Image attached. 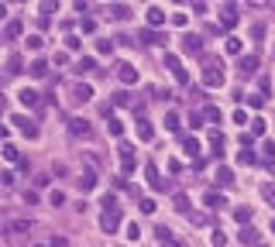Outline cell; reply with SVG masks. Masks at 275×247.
I'll list each match as a JSON object with an SVG mask.
<instances>
[{"instance_id":"cell-12","label":"cell","mask_w":275,"mask_h":247,"mask_svg":"<svg viewBox=\"0 0 275 247\" xmlns=\"http://www.w3.org/2000/svg\"><path fill=\"white\" fill-rule=\"evenodd\" d=\"M72 100H76V103H90V100H93V89H90L86 82H79V86H72Z\"/></svg>"},{"instance_id":"cell-21","label":"cell","mask_w":275,"mask_h":247,"mask_svg":"<svg viewBox=\"0 0 275 247\" xmlns=\"http://www.w3.org/2000/svg\"><path fill=\"white\" fill-rule=\"evenodd\" d=\"M237 241L248 247V244H258V230L255 227H241V234H237Z\"/></svg>"},{"instance_id":"cell-37","label":"cell","mask_w":275,"mask_h":247,"mask_svg":"<svg viewBox=\"0 0 275 247\" xmlns=\"http://www.w3.org/2000/svg\"><path fill=\"white\" fill-rule=\"evenodd\" d=\"M262 155H265L269 162H275V141H265V144H262Z\"/></svg>"},{"instance_id":"cell-51","label":"cell","mask_w":275,"mask_h":247,"mask_svg":"<svg viewBox=\"0 0 275 247\" xmlns=\"http://www.w3.org/2000/svg\"><path fill=\"white\" fill-rule=\"evenodd\" d=\"M258 247H265V244H258Z\"/></svg>"},{"instance_id":"cell-28","label":"cell","mask_w":275,"mask_h":247,"mask_svg":"<svg viewBox=\"0 0 275 247\" xmlns=\"http://www.w3.org/2000/svg\"><path fill=\"white\" fill-rule=\"evenodd\" d=\"M227 52H230V55H241V52H244V41L230 35V38H227Z\"/></svg>"},{"instance_id":"cell-10","label":"cell","mask_w":275,"mask_h":247,"mask_svg":"<svg viewBox=\"0 0 275 247\" xmlns=\"http://www.w3.org/2000/svg\"><path fill=\"white\" fill-rule=\"evenodd\" d=\"M144 21H148V28H158V24H165V10L162 7H148L144 10Z\"/></svg>"},{"instance_id":"cell-47","label":"cell","mask_w":275,"mask_h":247,"mask_svg":"<svg viewBox=\"0 0 275 247\" xmlns=\"http://www.w3.org/2000/svg\"><path fill=\"white\" fill-rule=\"evenodd\" d=\"M234 124H251V120H248V113H244V110H234Z\"/></svg>"},{"instance_id":"cell-17","label":"cell","mask_w":275,"mask_h":247,"mask_svg":"<svg viewBox=\"0 0 275 247\" xmlns=\"http://www.w3.org/2000/svg\"><path fill=\"white\" fill-rule=\"evenodd\" d=\"M69 131H72L76 138H86V134H90V124H86L83 117H72V120H69Z\"/></svg>"},{"instance_id":"cell-23","label":"cell","mask_w":275,"mask_h":247,"mask_svg":"<svg viewBox=\"0 0 275 247\" xmlns=\"http://www.w3.org/2000/svg\"><path fill=\"white\" fill-rule=\"evenodd\" d=\"M21 66H24V62H21V55H17V52H10V55H7V76H17V72H21Z\"/></svg>"},{"instance_id":"cell-38","label":"cell","mask_w":275,"mask_h":247,"mask_svg":"<svg viewBox=\"0 0 275 247\" xmlns=\"http://www.w3.org/2000/svg\"><path fill=\"white\" fill-rule=\"evenodd\" d=\"M42 45H45V41H42V35H28V48H31V52H38Z\"/></svg>"},{"instance_id":"cell-35","label":"cell","mask_w":275,"mask_h":247,"mask_svg":"<svg viewBox=\"0 0 275 247\" xmlns=\"http://www.w3.org/2000/svg\"><path fill=\"white\" fill-rule=\"evenodd\" d=\"M203 120L217 124V120H220V106H206V110H203Z\"/></svg>"},{"instance_id":"cell-20","label":"cell","mask_w":275,"mask_h":247,"mask_svg":"<svg viewBox=\"0 0 275 247\" xmlns=\"http://www.w3.org/2000/svg\"><path fill=\"white\" fill-rule=\"evenodd\" d=\"M138 138H141V141H151V138H155V127H151V120H144V117L138 120Z\"/></svg>"},{"instance_id":"cell-26","label":"cell","mask_w":275,"mask_h":247,"mask_svg":"<svg viewBox=\"0 0 275 247\" xmlns=\"http://www.w3.org/2000/svg\"><path fill=\"white\" fill-rule=\"evenodd\" d=\"M234 220L244 223V227H251V206H237V210H234Z\"/></svg>"},{"instance_id":"cell-46","label":"cell","mask_w":275,"mask_h":247,"mask_svg":"<svg viewBox=\"0 0 275 247\" xmlns=\"http://www.w3.org/2000/svg\"><path fill=\"white\" fill-rule=\"evenodd\" d=\"M0 182H3V185H7V189H10V185H14V182H17V175H14V172H3V175H0Z\"/></svg>"},{"instance_id":"cell-18","label":"cell","mask_w":275,"mask_h":247,"mask_svg":"<svg viewBox=\"0 0 275 247\" xmlns=\"http://www.w3.org/2000/svg\"><path fill=\"white\" fill-rule=\"evenodd\" d=\"M7 234H31V220H7Z\"/></svg>"},{"instance_id":"cell-31","label":"cell","mask_w":275,"mask_h":247,"mask_svg":"<svg viewBox=\"0 0 275 247\" xmlns=\"http://www.w3.org/2000/svg\"><path fill=\"white\" fill-rule=\"evenodd\" d=\"M93 69H96L93 59H79V62H76V72H79V76H83V72H93Z\"/></svg>"},{"instance_id":"cell-29","label":"cell","mask_w":275,"mask_h":247,"mask_svg":"<svg viewBox=\"0 0 275 247\" xmlns=\"http://www.w3.org/2000/svg\"><path fill=\"white\" fill-rule=\"evenodd\" d=\"M3 158H7V162H21V151H17L10 141H3Z\"/></svg>"},{"instance_id":"cell-50","label":"cell","mask_w":275,"mask_h":247,"mask_svg":"<svg viewBox=\"0 0 275 247\" xmlns=\"http://www.w3.org/2000/svg\"><path fill=\"white\" fill-rule=\"evenodd\" d=\"M272 234H275V220H272Z\"/></svg>"},{"instance_id":"cell-13","label":"cell","mask_w":275,"mask_h":247,"mask_svg":"<svg viewBox=\"0 0 275 247\" xmlns=\"http://www.w3.org/2000/svg\"><path fill=\"white\" fill-rule=\"evenodd\" d=\"M213 182H217V185H234V172H230L227 165H220V168L213 172Z\"/></svg>"},{"instance_id":"cell-2","label":"cell","mask_w":275,"mask_h":247,"mask_svg":"<svg viewBox=\"0 0 275 247\" xmlns=\"http://www.w3.org/2000/svg\"><path fill=\"white\" fill-rule=\"evenodd\" d=\"M220 82H224L220 59H203V86H220Z\"/></svg>"},{"instance_id":"cell-1","label":"cell","mask_w":275,"mask_h":247,"mask_svg":"<svg viewBox=\"0 0 275 247\" xmlns=\"http://www.w3.org/2000/svg\"><path fill=\"white\" fill-rule=\"evenodd\" d=\"M117 227H121V206L114 203V206H103V213H100V230L103 234H117Z\"/></svg>"},{"instance_id":"cell-43","label":"cell","mask_w":275,"mask_h":247,"mask_svg":"<svg viewBox=\"0 0 275 247\" xmlns=\"http://www.w3.org/2000/svg\"><path fill=\"white\" fill-rule=\"evenodd\" d=\"M79 45H83V41H79L76 35H69V38H66V48H69V52H79Z\"/></svg>"},{"instance_id":"cell-30","label":"cell","mask_w":275,"mask_h":247,"mask_svg":"<svg viewBox=\"0 0 275 247\" xmlns=\"http://www.w3.org/2000/svg\"><path fill=\"white\" fill-rule=\"evenodd\" d=\"M110 14L124 21V17H131V7H128V3H114V7H110Z\"/></svg>"},{"instance_id":"cell-3","label":"cell","mask_w":275,"mask_h":247,"mask_svg":"<svg viewBox=\"0 0 275 247\" xmlns=\"http://www.w3.org/2000/svg\"><path fill=\"white\" fill-rule=\"evenodd\" d=\"M117 155H121V172L124 175H131L138 168V162H135V144H128V141H121V148H117Z\"/></svg>"},{"instance_id":"cell-24","label":"cell","mask_w":275,"mask_h":247,"mask_svg":"<svg viewBox=\"0 0 275 247\" xmlns=\"http://www.w3.org/2000/svg\"><path fill=\"white\" fill-rule=\"evenodd\" d=\"M183 148H186L189 158H200V141L196 138H183Z\"/></svg>"},{"instance_id":"cell-19","label":"cell","mask_w":275,"mask_h":247,"mask_svg":"<svg viewBox=\"0 0 275 247\" xmlns=\"http://www.w3.org/2000/svg\"><path fill=\"white\" fill-rule=\"evenodd\" d=\"M155 234H158V247H179V241L172 237V230H165V227H158Z\"/></svg>"},{"instance_id":"cell-39","label":"cell","mask_w":275,"mask_h":247,"mask_svg":"<svg viewBox=\"0 0 275 247\" xmlns=\"http://www.w3.org/2000/svg\"><path fill=\"white\" fill-rule=\"evenodd\" d=\"M96 48H100V55H110V52H114V41L103 38V41H96Z\"/></svg>"},{"instance_id":"cell-11","label":"cell","mask_w":275,"mask_h":247,"mask_svg":"<svg viewBox=\"0 0 275 247\" xmlns=\"http://www.w3.org/2000/svg\"><path fill=\"white\" fill-rule=\"evenodd\" d=\"M21 35H24V24H21L17 17H14V21H7V28H3V38H7V41H17Z\"/></svg>"},{"instance_id":"cell-8","label":"cell","mask_w":275,"mask_h":247,"mask_svg":"<svg viewBox=\"0 0 275 247\" xmlns=\"http://www.w3.org/2000/svg\"><path fill=\"white\" fill-rule=\"evenodd\" d=\"M183 52H186V55H200V52H203V38L186 35V38H183Z\"/></svg>"},{"instance_id":"cell-6","label":"cell","mask_w":275,"mask_h":247,"mask_svg":"<svg viewBox=\"0 0 275 247\" xmlns=\"http://www.w3.org/2000/svg\"><path fill=\"white\" fill-rule=\"evenodd\" d=\"M220 24H224V31H234L237 28V7L234 3H224L220 7Z\"/></svg>"},{"instance_id":"cell-27","label":"cell","mask_w":275,"mask_h":247,"mask_svg":"<svg viewBox=\"0 0 275 247\" xmlns=\"http://www.w3.org/2000/svg\"><path fill=\"white\" fill-rule=\"evenodd\" d=\"M17 100H21L24 106H35V103H38V93H35V89H21V93H17Z\"/></svg>"},{"instance_id":"cell-32","label":"cell","mask_w":275,"mask_h":247,"mask_svg":"<svg viewBox=\"0 0 275 247\" xmlns=\"http://www.w3.org/2000/svg\"><path fill=\"white\" fill-rule=\"evenodd\" d=\"M107 131H110V138H121V134H124V124H121L117 117H110V124H107Z\"/></svg>"},{"instance_id":"cell-41","label":"cell","mask_w":275,"mask_h":247,"mask_svg":"<svg viewBox=\"0 0 275 247\" xmlns=\"http://www.w3.org/2000/svg\"><path fill=\"white\" fill-rule=\"evenodd\" d=\"M262 196H265L269 203H275V182H269V185H262Z\"/></svg>"},{"instance_id":"cell-34","label":"cell","mask_w":275,"mask_h":247,"mask_svg":"<svg viewBox=\"0 0 275 247\" xmlns=\"http://www.w3.org/2000/svg\"><path fill=\"white\" fill-rule=\"evenodd\" d=\"M165 127H169V131H179V113H176V110L165 113Z\"/></svg>"},{"instance_id":"cell-33","label":"cell","mask_w":275,"mask_h":247,"mask_svg":"<svg viewBox=\"0 0 275 247\" xmlns=\"http://www.w3.org/2000/svg\"><path fill=\"white\" fill-rule=\"evenodd\" d=\"M237 165H255V151H251V148L237 151Z\"/></svg>"},{"instance_id":"cell-45","label":"cell","mask_w":275,"mask_h":247,"mask_svg":"<svg viewBox=\"0 0 275 247\" xmlns=\"http://www.w3.org/2000/svg\"><path fill=\"white\" fill-rule=\"evenodd\" d=\"M172 24H176V28H186L189 17H186V14H172Z\"/></svg>"},{"instance_id":"cell-7","label":"cell","mask_w":275,"mask_h":247,"mask_svg":"<svg viewBox=\"0 0 275 247\" xmlns=\"http://www.w3.org/2000/svg\"><path fill=\"white\" fill-rule=\"evenodd\" d=\"M117 79L124 82V86H135L138 82V69L131 66V62H121V66H117Z\"/></svg>"},{"instance_id":"cell-22","label":"cell","mask_w":275,"mask_h":247,"mask_svg":"<svg viewBox=\"0 0 275 247\" xmlns=\"http://www.w3.org/2000/svg\"><path fill=\"white\" fill-rule=\"evenodd\" d=\"M203 203L210 206V210H224V206H227V199H224L220 192H206V196H203Z\"/></svg>"},{"instance_id":"cell-4","label":"cell","mask_w":275,"mask_h":247,"mask_svg":"<svg viewBox=\"0 0 275 247\" xmlns=\"http://www.w3.org/2000/svg\"><path fill=\"white\" fill-rule=\"evenodd\" d=\"M10 124H17V131H21L24 138H38V127H35V120H28L24 113H10Z\"/></svg>"},{"instance_id":"cell-25","label":"cell","mask_w":275,"mask_h":247,"mask_svg":"<svg viewBox=\"0 0 275 247\" xmlns=\"http://www.w3.org/2000/svg\"><path fill=\"white\" fill-rule=\"evenodd\" d=\"M79 189H83V192L96 189V175H93V172H83V175H79Z\"/></svg>"},{"instance_id":"cell-48","label":"cell","mask_w":275,"mask_h":247,"mask_svg":"<svg viewBox=\"0 0 275 247\" xmlns=\"http://www.w3.org/2000/svg\"><path fill=\"white\" fill-rule=\"evenodd\" d=\"M186 206H189V199L179 192V196H176V210H183V213H186Z\"/></svg>"},{"instance_id":"cell-42","label":"cell","mask_w":275,"mask_h":247,"mask_svg":"<svg viewBox=\"0 0 275 247\" xmlns=\"http://www.w3.org/2000/svg\"><path fill=\"white\" fill-rule=\"evenodd\" d=\"M48 203H52V206H62V203H66V192H59V189H55V192L48 196Z\"/></svg>"},{"instance_id":"cell-15","label":"cell","mask_w":275,"mask_h":247,"mask_svg":"<svg viewBox=\"0 0 275 247\" xmlns=\"http://www.w3.org/2000/svg\"><path fill=\"white\" fill-rule=\"evenodd\" d=\"M237 69H241L244 76H251V72L258 69V55H241V62H237Z\"/></svg>"},{"instance_id":"cell-49","label":"cell","mask_w":275,"mask_h":247,"mask_svg":"<svg viewBox=\"0 0 275 247\" xmlns=\"http://www.w3.org/2000/svg\"><path fill=\"white\" fill-rule=\"evenodd\" d=\"M141 213H155V199H141Z\"/></svg>"},{"instance_id":"cell-5","label":"cell","mask_w":275,"mask_h":247,"mask_svg":"<svg viewBox=\"0 0 275 247\" xmlns=\"http://www.w3.org/2000/svg\"><path fill=\"white\" fill-rule=\"evenodd\" d=\"M165 69L176 76V82H189V72L183 69V62H179V55H165Z\"/></svg>"},{"instance_id":"cell-14","label":"cell","mask_w":275,"mask_h":247,"mask_svg":"<svg viewBox=\"0 0 275 247\" xmlns=\"http://www.w3.org/2000/svg\"><path fill=\"white\" fill-rule=\"evenodd\" d=\"M138 38H141V41H144V45H165V38H162V35H158V31H155V28H144V31H141V35H138Z\"/></svg>"},{"instance_id":"cell-36","label":"cell","mask_w":275,"mask_h":247,"mask_svg":"<svg viewBox=\"0 0 275 247\" xmlns=\"http://www.w3.org/2000/svg\"><path fill=\"white\" fill-rule=\"evenodd\" d=\"M265 127H269V124H265L262 117H255V120H251V138H255V134H265Z\"/></svg>"},{"instance_id":"cell-16","label":"cell","mask_w":275,"mask_h":247,"mask_svg":"<svg viewBox=\"0 0 275 247\" xmlns=\"http://www.w3.org/2000/svg\"><path fill=\"white\" fill-rule=\"evenodd\" d=\"M28 72H31L35 79H45V76H48V62H45V59H35V62L28 66Z\"/></svg>"},{"instance_id":"cell-9","label":"cell","mask_w":275,"mask_h":247,"mask_svg":"<svg viewBox=\"0 0 275 247\" xmlns=\"http://www.w3.org/2000/svg\"><path fill=\"white\" fill-rule=\"evenodd\" d=\"M144 175H148V185H151L155 192H165V178L158 175V168H155V165H148V168H144Z\"/></svg>"},{"instance_id":"cell-40","label":"cell","mask_w":275,"mask_h":247,"mask_svg":"<svg viewBox=\"0 0 275 247\" xmlns=\"http://www.w3.org/2000/svg\"><path fill=\"white\" fill-rule=\"evenodd\" d=\"M210 241H213V247H224V244H227V234H224V230H213Z\"/></svg>"},{"instance_id":"cell-44","label":"cell","mask_w":275,"mask_h":247,"mask_svg":"<svg viewBox=\"0 0 275 247\" xmlns=\"http://www.w3.org/2000/svg\"><path fill=\"white\" fill-rule=\"evenodd\" d=\"M124 237H128V241H138V237H141V227H138V223H131V227H128V234H124Z\"/></svg>"}]
</instances>
